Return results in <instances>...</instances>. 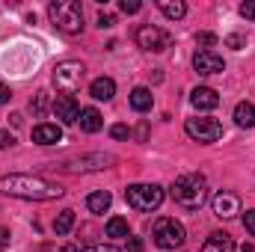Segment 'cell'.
Wrapping results in <instances>:
<instances>
[{"instance_id":"obj_1","label":"cell","mask_w":255,"mask_h":252,"mask_svg":"<svg viewBox=\"0 0 255 252\" xmlns=\"http://www.w3.org/2000/svg\"><path fill=\"white\" fill-rule=\"evenodd\" d=\"M0 193L12 199H27V202H51V199H60L65 190L42 175H3Z\"/></svg>"},{"instance_id":"obj_2","label":"cell","mask_w":255,"mask_h":252,"mask_svg":"<svg viewBox=\"0 0 255 252\" xmlns=\"http://www.w3.org/2000/svg\"><path fill=\"white\" fill-rule=\"evenodd\" d=\"M169 196H172L181 208L196 211V208H202V202H205V196H208V181H205V175H199V172H187V175L175 178V184L169 187Z\"/></svg>"},{"instance_id":"obj_3","label":"cell","mask_w":255,"mask_h":252,"mask_svg":"<svg viewBox=\"0 0 255 252\" xmlns=\"http://www.w3.org/2000/svg\"><path fill=\"white\" fill-rule=\"evenodd\" d=\"M48 18L65 36H77L83 30V9H80L77 0H57V3H51L48 6Z\"/></svg>"},{"instance_id":"obj_4","label":"cell","mask_w":255,"mask_h":252,"mask_svg":"<svg viewBox=\"0 0 255 252\" xmlns=\"http://www.w3.org/2000/svg\"><path fill=\"white\" fill-rule=\"evenodd\" d=\"M83 74H86V68H83V63H77V60L57 63L54 65V86H57V92L60 95H74L80 89V83H83Z\"/></svg>"},{"instance_id":"obj_5","label":"cell","mask_w":255,"mask_h":252,"mask_svg":"<svg viewBox=\"0 0 255 252\" xmlns=\"http://www.w3.org/2000/svg\"><path fill=\"white\" fill-rule=\"evenodd\" d=\"M125 199L133 211L148 214V211H157V208H160V202H163V187H157V184H130V187L125 190Z\"/></svg>"},{"instance_id":"obj_6","label":"cell","mask_w":255,"mask_h":252,"mask_svg":"<svg viewBox=\"0 0 255 252\" xmlns=\"http://www.w3.org/2000/svg\"><path fill=\"white\" fill-rule=\"evenodd\" d=\"M151 238H154V244H157L160 250H178V247L184 244L187 232H184V226H181L175 217H160V220L154 223V229H151Z\"/></svg>"},{"instance_id":"obj_7","label":"cell","mask_w":255,"mask_h":252,"mask_svg":"<svg viewBox=\"0 0 255 252\" xmlns=\"http://www.w3.org/2000/svg\"><path fill=\"white\" fill-rule=\"evenodd\" d=\"M136 45H139L142 51L163 54V51L172 45V36H169L163 27H157V24H142V27L136 30Z\"/></svg>"},{"instance_id":"obj_8","label":"cell","mask_w":255,"mask_h":252,"mask_svg":"<svg viewBox=\"0 0 255 252\" xmlns=\"http://www.w3.org/2000/svg\"><path fill=\"white\" fill-rule=\"evenodd\" d=\"M187 136L196 139V142H217L220 136H223V125L217 122V119H211V116H196V119H187Z\"/></svg>"},{"instance_id":"obj_9","label":"cell","mask_w":255,"mask_h":252,"mask_svg":"<svg viewBox=\"0 0 255 252\" xmlns=\"http://www.w3.org/2000/svg\"><path fill=\"white\" fill-rule=\"evenodd\" d=\"M211 211H214V217H220V220H235V217L241 214V199H238V193H232V190H217V193L211 196Z\"/></svg>"},{"instance_id":"obj_10","label":"cell","mask_w":255,"mask_h":252,"mask_svg":"<svg viewBox=\"0 0 255 252\" xmlns=\"http://www.w3.org/2000/svg\"><path fill=\"white\" fill-rule=\"evenodd\" d=\"M116 157L110 154H80V157H68L60 163L65 172H92V169H107V163H113Z\"/></svg>"},{"instance_id":"obj_11","label":"cell","mask_w":255,"mask_h":252,"mask_svg":"<svg viewBox=\"0 0 255 252\" xmlns=\"http://www.w3.org/2000/svg\"><path fill=\"white\" fill-rule=\"evenodd\" d=\"M54 116L63 122V125H74L77 116H80V107H77V98L74 95H57V101L51 104Z\"/></svg>"},{"instance_id":"obj_12","label":"cell","mask_w":255,"mask_h":252,"mask_svg":"<svg viewBox=\"0 0 255 252\" xmlns=\"http://www.w3.org/2000/svg\"><path fill=\"white\" fill-rule=\"evenodd\" d=\"M193 68L199 71V74H205V77H211V74H223V57L220 54H214V51H196V57H193Z\"/></svg>"},{"instance_id":"obj_13","label":"cell","mask_w":255,"mask_h":252,"mask_svg":"<svg viewBox=\"0 0 255 252\" xmlns=\"http://www.w3.org/2000/svg\"><path fill=\"white\" fill-rule=\"evenodd\" d=\"M60 139H63V127L54 122H42L33 127V142H39V145H57Z\"/></svg>"},{"instance_id":"obj_14","label":"cell","mask_w":255,"mask_h":252,"mask_svg":"<svg viewBox=\"0 0 255 252\" xmlns=\"http://www.w3.org/2000/svg\"><path fill=\"white\" fill-rule=\"evenodd\" d=\"M190 104L196 110H214V107L220 104V95H217V89H211V86H196L190 92Z\"/></svg>"},{"instance_id":"obj_15","label":"cell","mask_w":255,"mask_h":252,"mask_svg":"<svg viewBox=\"0 0 255 252\" xmlns=\"http://www.w3.org/2000/svg\"><path fill=\"white\" fill-rule=\"evenodd\" d=\"M77 125H80L83 133H98V130L104 127V119H101V113H98L95 107H83L80 116H77Z\"/></svg>"},{"instance_id":"obj_16","label":"cell","mask_w":255,"mask_h":252,"mask_svg":"<svg viewBox=\"0 0 255 252\" xmlns=\"http://www.w3.org/2000/svg\"><path fill=\"white\" fill-rule=\"evenodd\" d=\"M202 252H235V241H232L226 232H214V235L205 238Z\"/></svg>"},{"instance_id":"obj_17","label":"cell","mask_w":255,"mask_h":252,"mask_svg":"<svg viewBox=\"0 0 255 252\" xmlns=\"http://www.w3.org/2000/svg\"><path fill=\"white\" fill-rule=\"evenodd\" d=\"M89 95H92L95 101H110V98L116 95V83H113V77H95L92 86H89Z\"/></svg>"},{"instance_id":"obj_18","label":"cell","mask_w":255,"mask_h":252,"mask_svg":"<svg viewBox=\"0 0 255 252\" xmlns=\"http://www.w3.org/2000/svg\"><path fill=\"white\" fill-rule=\"evenodd\" d=\"M110 205H113V196L107 190H95V193L86 196V208L92 214H104V211H110Z\"/></svg>"},{"instance_id":"obj_19","label":"cell","mask_w":255,"mask_h":252,"mask_svg":"<svg viewBox=\"0 0 255 252\" xmlns=\"http://www.w3.org/2000/svg\"><path fill=\"white\" fill-rule=\"evenodd\" d=\"M151 104H154V95H151V89H145V86H136V89L130 92V107H133L136 113H145V110H151Z\"/></svg>"},{"instance_id":"obj_20","label":"cell","mask_w":255,"mask_h":252,"mask_svg":"<svg viewBox=\"0 0 255 252\" xmlns=\"http://www.w3.org/2000/svg\"><path fill=\"white\" fill-rule=\"evenodd\" d=\"M235 125L238 127H255V104L241 101V104L235 107Z\"/></svg>"},{"instance_id":"obj_21","label":"cell","mask_w":255,"mask_h":252,"mask_svg":"<svg viewBox=\"0 0 255 252\" xmlns=\"http://www.w3.org/2000/svg\"><path fill=\"white\" fill-rule=\"evenodd\" d=\"M157 9H160L166 18H172V21H178V18L187 15V6H184L181 0H157Z\"/></svg>"},{"instance_id":"obj_22","label":"cell","mask_w":255,"mask_h":252,"mask_svg":"<svg viewBox=\"0 0 255 252\" xmlns=\"http://www.w3.org/2000/svg\"><path fill=\"white\" fill-rule=\"evenodd\" d=\"M107 238H130V229H128L125 217H110V223H107Z\"/></svg>"},{"instance_id":"obj_23","label":"cell","mask_w":255,"mask_h":252,"mask_svg":"<svg viewBox=\"0 0 255 252\" xmlns=\"http://www.w3.org/2000/svg\"><path fill=\"white\" fill-rule=\"evenodd\" d=\"M71 229H74V211H68V208H65V211H60V217L54 220V232L63 238V235H68Z\"/></svg>"},{"instance_id":"obj_24","label":"cell","mask_w":255,"mask_h":252,"mask_svg":"<svg viewBox=\"0 0 255 252\" xmlns=\"http://www.w3.org/2000/svg\"><path fill=\"white\" fill-rule=\"evenodd\" d=\"M48 107H51L48 92H36V95H33V101H30V113H33V116H45V113H48Z\"/></svg>"},{"instance_id":"obj_25","label":"cell","mask_w":255,"mask_h":252,"mask_svg":"<svg viewBox=\"0 0 255 252\" xmlns=\"http://www.w3.org/2000/svg\"><path fill=\"white\" fill-rule=\"evenodd\" d=\"M196 45H202V51H211V48L217 45V36H214V33H199V36H196Z\"/></svg>"},{"instance_id":"obj_26","label":"cell","mask_w":255,"mask_h":252,"mask_svg":"<svg viewBox=\"0 0 255 252\" xmlns=\"http://www.w3.org/2000/svg\"><path fill=\"white\" fill-rule=\"evenodd\" d=\"M119 9H122L125 15H136V12L142 9V3H139V0H122V3H119Z\"/></svg>"},{"instance_id":"obj_27","label":"cell","mask_w":255,"mask_h":252,"mask_svg":"<svg viewBox=\"0 0 255 252\" xmlns=\"http://www.w3.org/2000/svg\"><path fill=\"white\" fill-rule=\"evenodd\" d=\"M241 15H244L247 21H255V0H247V3H241Z\"/></svg>"},{"instance_id":"obj_28","label":"cell","mask_w":255,"mask_h":252,"mask_svg":"<svg viewBox=\"0 0 255 252\" xmlns=\"http://www.w3.org/2000/svg\"><path fill=\"white\" fill-rule=\"evenodd\" d=\"M80 252H125V250H119L113 244H98V247H86V250H80Z\"/></svg>"},{"instance_id":"obj_29","label":"cell","mask_w":255,"mask_h":252,"mask_svg":"<svg viewBox=\"0 0 255 252\" xmlns=\"http://www.w3.org/2000/svg\"><path fill=\"white\" fill-rule=\"evenodd\" d=\"M110 136H113V139H128L130 130H128V125H113L110 127Z\"/></svg>"},{"instance_id":"obj_30","label":"cell","mask_w":255,"mask_h":252,"mask_svg":"<svg viewBox=\"0 0 255 252\" xmlns=\"http://www.w3.org/2000/svg\"><path fill=\"white\" fill-rule=\"evenodd\" d=\"M145 247H142V238H128L125 244V252H142Z\"/></svg>"},{"instance_id":"obj_31","label":"cell","mask_w":255,"mask_h":252,"mask_svg":"<svg viewBox=\"0 0 255 252\" xmlns=\"http://www.w3.org/2000/svg\"><path fill=\"white\" fill-rule=\"evenodd\" d=\"M244 226H247V232H250V235H255V208L244 214Z\"/></svg>"},{"instance_id":"obj_32","label":"cell","mask_w":255,"mask_h":252,"mask_svg":"<svg viewBox=\"0 0 255 252\" xmlns=\"http://www.w3.org/2000/svg\"><path fill=\"white\" fill-rule=\"evenodd\" d=\"M113 24H116L113 15H98V27H101V30H107V27H113Z\"/></svg>"},{"instance_id":"obj_33","label":"cell","mask_w":255,"mask_h":252,"mask_svg":"<svg viewBox=\"0 0 255 252\" xmlns=\"http://www.w3.org/2000/svg\"><path fill=\"white\" fill-rule=\"evenodd\" d=\"M9 98H12V92H9V86L0 80V107H3V104H9Z\"/></svg>"},{"instance_id":"obj_34","label":"cell","mask_w":255,"mask_h":252,"mask_svg":"<svg viewBox=\"0 0 255 252\" xmlns=\"http://www.w3.org/2000/svg\"><path fill=\"white\" fill-rule=\"evenodd\" d=\"M226 45H229V48H235V51H241L244 39H241V36H229V39H226Z\"/></svg>"},{"instance_id":"obj_35","label":"cell","mask_w":255,"mask_h":252,"mask_svg":"<svg viewBox=\"0 0 255 252\" xmlns=\"http://www.w3.org/2000/svg\"><path fill=\"white\" fill-rule=\"evenodd\" d=\"M12 142H15V139H12V133H9V130H3V133H0V148H9Z\"/></svg>"},{"instance_id":"obj_36","label":"cell","mask_w":255,"mask_h":252,"mask_svg":"<svg viewBox=\"0 0 255 252\" xmlns=\"http://www.w3.org/2000/svg\"><path fill=\"white\" fill-rule=\"evenodd\" d=\"M9 238H12V235H9V229H0V250L9 244Z\"/></svg>"},{"instance_id":"obj_37","label":"cell","mask_w":255,"mask_h":252,"mask_svg":"<svg viewBox=\"0 0 255 252\" xmlns=\"http://www.w3.org/2000/svg\"><path fill=\"white\" fill-rule=\"evenodd\" d=\"M60 252H80V250H77V247H63Z\"/></svg>"}]
</instances>
